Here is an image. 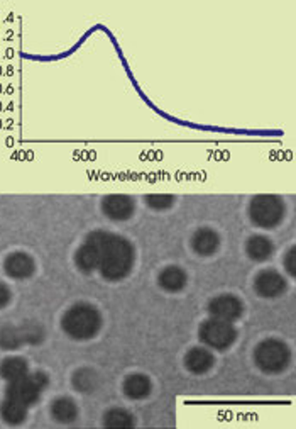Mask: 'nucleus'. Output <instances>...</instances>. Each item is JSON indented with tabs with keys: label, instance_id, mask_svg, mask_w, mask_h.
Masks as SVG:
<instances>
[{
	"label": "nucleus",
	"instance_id": "nucleus-5",
	"mask_svg": "<svg viewBox=\"0 0 296 429\" xmlns=\"http://www.w3.org/2000/svg\"><path fill=\"white\" fill-rule=\"evenodd\" d=\"M251 219L261 228H275L285 216L283 202L275 196H259L251 204Z\"/></svg>",
	"mask_w": 296,
	"mask_h": 429
},
{
	"label": "nucleus",
	"instance_id": "nucleus-12",
	"mask_svg": "<svg viewBox=\"0 0 296 429\" xmlns=\"http://www.w3.org/2000/svg\"><path fill=\"white\" fill-rule=\"evenodd\" d=\"M104 212L109 216L110 219L124 221L129 219L134 212V202L126 196H110L104 201Z\"/></svg>",
	"mask_w": 296,
	"mask_h": 429
},
{
	"label": "nucleus",
	"instance_id": "nucleus-3",
	"mask_svg": "<svg viewBox=\"0 0 296 429\" xmlns=\"http://www.w3.org/2000/svg\"><path fill=\"white\" fill-rule=\"evenodd\" d=\"M48 386V377L41 371L36 374H28L22 378L12 380L9 382L6 397L14 399L21 404H24L26 408H31L33 404H36L41 397V393Z\"/></svg>",
	"mask_w": 296,
	"mask_h": 429
},
{
	"label": "nucleus",
	"instance_id": "nucleus-17",
	"mask_svg": "<svg viewBox=\"0 0 296 429\" xmlns=\"http://www.w3.org/2000/svg\"><path fill=\"white\" fill-rule=\"evenodd\" d=\"M124 392L131 399H144L151 392V382L144 375H131L124 382Z\"/></svg>",
	"mask_w": 296,
	"mask_h": 429
},
{
	"label": "nucleus",
	"instance_id": "nucleus-23",
	"mask_svg": "<svg viewBox=\"0 0 296 429\" xmlns=\"http://www.w3.org/2000/svg\"><path fill=\"white\" fill-rule=\"evenodd\" d=\"M146 202H148V206L153 207V209H168V207H171V204H173V197L156 194V196H148Z\"/></svg>",
	"mask_w": 296,
	"mask_h": 429
},
{
	"label": "nucleus",
	"instance_id": "nucleus-20",
	"mask_svg": "<svg viewBox=\"0 0 296 429\" xmlns=\"http://www.w3.org/2000/svg\"><path fill=\"white\" fill-rule=\"evenodd\" d=\"M159 284H161L163 289L170 292H178L183 289L185 284H187V275H185L183 270L170 267L159 275Z\"/></svg>",
	"mask_w": 296,
	"mask_h": 429
},
{
	"label": "nucleus",
	"instance_id": "nucleus-10",
	"mask_svg": "<svg viewBox=\"0 0 296 429\" xmlns=\"http://www.w3.org/2000/svg\"><path fill=\"white\" fill-rule=\"evenodd\" d=\"M75 262H77V267L82 272H92V270L99 268L100 248L94 238H92V234L87 238L85 245L80 246L77 256H75Z\"/></svg>",
	"mask_w": 296,
	"mask_h": 429
},
{
	"label": "nucleus",
	"instance_id": "nucleus-8",
	"mask_svg": "<svg viewBox=\"0 0 296 429\" xmlns=\"http://www.w3.org/2000/svg\"><path fill=\"white\" fill-rule=\"evenodd\" d=\"M209 311L212 317H215V319L232 322L241 317L242 304L241 300L234 297V295H220V297H215L212 300Z\"/></svg>",
	"mask_w": 296,
	"mask_h": 429
},
{
	"label": "nucleus",
	"instance_id": "nucleus-25",
	"mask_svg": "<svg viewBox=\"0 0 296 429\" xmlns=\"http://www.w3.org/2000/svg\"><path fill=\"white\" fill-rule=\"evenodd\" d=\"M11 302V290L7 285L0 284V309H4Z\"/></svg>",
	"mask_w": 296,
	"mask_h": 429
},
{
	"label": "nucleus",
	"instance_id": "nucleus-1",
	"mask_svg": "<svg viewBox=\"0 0 296 429\" xmlns=\"http://www.w3.org/2000/svg\"><path fill=\"white\" fill-rule=\"evenodd\" d=\"M92 238L100 248L99 268L102 275L109 280H121L126 277L134 263V250L131 243L116 234L104 231L92 233Z\"/></svg>",
	"mask_w": 296,
	"mask_h": 429
},
{
	"label": "nucleus",
	"instance_id": "nucleus-16",
	"mask_svg": "<svg viewBox=\"0 0 296 429\" xmlns=\"http://www.w3.org/2000/svg\"><path fill=\"white\" fill-rule=\"evenodd\" d=\"M51 414L58 423L68 424L77 419L78 409L77 404H75L72 399H68V397H60V399H56L51 404Z\"/></svg>",
	"mask_w": 296,
	"mask_h": 429
},
{
	"label": "nucleus",
	"instance_id": "nucleus-14",
	"mask_svg": "<svg viewBox=\"0 0 296 429\" xmlns=\"http://www.w3.org/2000/svg\"><path fill=\"white\" fill-rule=\"evenodd\" d=\"M192 246L198 255L207 256L215 253L219 248L217 233H214L212 229H200V231H197L195 236H193Z\"/></svg>",
	"mask_w": 296,
	"mask_h": 429
},
{
	"label": "nucleus",
	"instance_id": "nucleus-22",
	"mask_svg": "<svg viewBox=\"0 0 296 429\" xmlns=\"http://www.w3.org/2000/svg\"><path fill=\"white\" fill-rule=\"evenodd\" d=\"M73 386L80 392H90L97 386V375L92 370H78L73 377Z\"/></svg>",
	"mask_w": 296,
	"mask_h": 429
},
{
	"label": "nucleus",
	"instance_id": "nucleus-13",
	"mask_svg": "<svg viewBox=\"0 0 296 429\" xmlns=\"http://www.w3.org/2000/svg\"><path fill=\"white\" fill-rule=\"evenodd\" d=\"M187 369L193 374H205L214 365V355L205 348H195L185 358Z\"/></svg>",
	"mask_w": 296,
	"mask_h": 429
},
{
	"label": "nucleus",
	"instance_id": "nucleus-7",
	"mask_svg": "<svg viewBox=\"0 0 296 429\" xmlns=\"http://www.w3.org/2000/svg\"><path fill=\"white\" fill-rule=\"evenodd\" d=\"M41 338H43L41 329H38L36 326H28V327L6 326L0 329V346L6 349H16L26 341L38 343Z\"/></svg>",
	"mask_w": 296,
	"mask_h": 429
},
{
	"label": "nucleus",
	"instance_id": "nucleus-2",
	"mask_svg": "<svg viewBox=\"0 0 296 429\" xmlns=\"http://www.w3.org/2000/svg\"><path fill=\"white\" fill-rule=\"evenodd\" d=\"M65 333L72 336L73 339H90L99 333L102 319L100 314L94 306L90 304H77L72 309H68L63 316Z\"/></svg>",
	"mask_w": 296,
	"mask_h": 429
},
{
	"label": "nucleus",
	"instance_id": "nucleus-11",
	"mask_svg": "<svg viewBox=\"0 0 296 429\" xmlns=\"http://www.w3.org/2000/svg\"><path fill=\"white\" fill-rule=\"evenodd\" d=\"M7 275L12 278H29L34 273V262L29 255L26 253H12L7 256L6 263H4Z\"/></svg>",
	"mask_w": 296,
	"mask_h": 429
},
{
	"label": "nucleus",
	"instance_id": "nucleus-24",
	"mask_svg": "<svg viewBox=\"0 0 296 429\" xmlns=\"http://www.w3.org/2000/svg\"><path fill=\"white\" fill-rule=\"evenodd\" d=\"M295 256H296L295 248H291L288 256L285 258V267L291 273V275H295V273H296V258H295Z\"/></svg>",
	"mask_w": 296,
	"mask_h": 429
},
{
	"label": "nucleus",
	"instance_id": "nucleus-15",
	"mask_svg": "<svg viewBox=\"0 0 296 429\" xmlns=\"http://www.w3.org/2000/svg\"><path fill=\"white\" fill-rule=\"evenodd\" d=\"M28 409L24 404L17 402L14 399H9L6 397V401L2 402L0 406V415L7 424H12V426H17V424L24 423L26 415H28Z\"/></svg>",
	"mask_w": 296,
	"mask_h": 429
},
{
	"label": "nucleus",
	"instance_id": "nucleus-19",
	"mask_svg": "<svg viewBox=\"0 0 296 429\" xmlns=\"http://www.w3.org/2000/svg\"><path fill=\"white\" fill-rule=\"evenodd\" d=\"M273 243L266 236H254L247 241V255L256 262H264L273 255Z\"/></svg>",
	"mask_w": 296,
	"mask_h": 429
},
{
	"label": "nucleus",
	"instance_id": "nucleus-4",
	"mask_svg": "<svg viewBox=\"0 0 296 429\" xmlns=\"http://www.w3.org/2000/svg\"><path fill=\"white\" fill-rule=\"evenodd\" d=\"M256 364L268 374H278L288 366L290 349L278 339H266L256 348Z\"/></svg>",
	"mask_w": 296,
	"mask_h": 429
},
{
	"label": "nucleus",
	"instance_id": "nucleus-9",
	"mask_svg": "<svg viewBox=\"0 0 296 429\" xmlns=\"http://www.w3.org/2000/svg\"><path fill=\"white\" fill-rule=\"evenodd\" d=\"M256 290L263 297H278L286 290V282L275 270H264L256 278Z\"/></svg>",
	"mask_w": 296,
	"mask_h": 429
},
{
	"label": "nucleus",
	"instance_id": "nucleus-6",
	"mask_svg": "<svg viewBox=\"0 0 296 429\" xmlns=\"http://www.w3.org/2000/svg\"><path fill=\"white\" fill-rule=\"evenodd\" d=\"M236 329L232 322L220 321L212 317L210 321H205L200 327V339L207 346L215 349H225L236 341Z\"/></svg>",
	"mask_w": 296,
	"mask_h": 429
},
{
	"label": "nucleus",
	"instance_id": "nucleus-18",
	"mask_svg": "<svg viewBox=\"0 0 296 429\" xmlns=\"http://www.w3.org/2000/svg\"><path fill=\"white\" fill-rule=\"evenodd\" d=\"M28 374H29L28 364H26V360H22L19 356L7 358V360H4L2 365H0V375H2V378H6L7 382L22 378Z\"/></svg>",
	"mask_w": 296,
	"mask_h": 429
},
{
	"label": "nucleus",
	"instance_id": "nucleus-21",
	"mask_svg": "<svg viewBox=\"0 0 296 429\" xmlns=\"http://www.w3.org/2000/svg\"><path fill=\"white\" fill-rule=\"evenodd\" d=\"M105 426L109 428H131L134 426L132 415L124 409H112L105 414Z\"/></svg>",
	"mask_w": 296,
	"mask_h": 429
}]
</instances>
